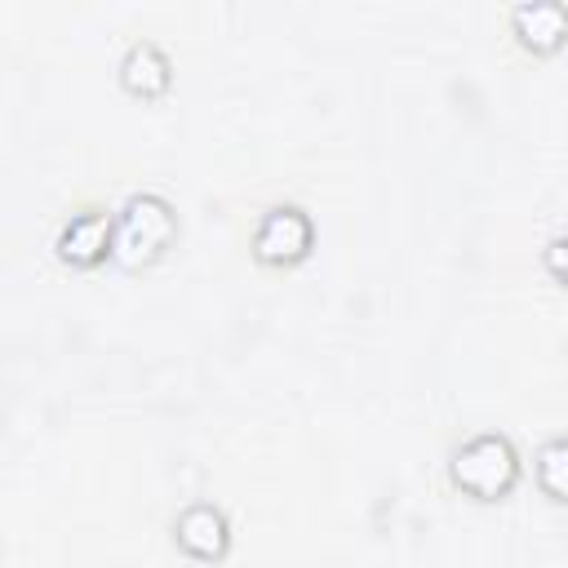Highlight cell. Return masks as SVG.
Wrapping results in <instances>:
<instances>
[{
	"instance_id": "6",
	"label": "cell",
	"mask_w": 568,
	"mask_h": 568,
	"mask_svg": "<svg viewBox=\"0 0 568 568\" xmlns=\"http://www.w3.org/2000/svg\"><path fill=\"white\" fill-rule=\"evenodd\" d=\"M510 27L532 53H555L568 36V13L559 0H524L510 9Z\"/></svg>"
},
{
	"instance_id": "4",
	"label": "cell",
	"mask_w": 568,
	"mask_h": 568,
	"mask_svg": "<svg viewBox=\"0 0 568 568\" xmlns=\"http://www.w3.org/2000/svg\"><path fill=\"white\" fill-rule=\"evenodd\" d=\"M53 248H58V257H62L67 266H80V271L106 262V257H111V213H102V209L71 213V217L62 222Z\"/></svg>"
},
{
	"instance_id": "2",
	"label": "cell",
	"mask_w": 568,
	"mask_h": 568,
	"mask_svg": "<svg viewBox=\"0 0 568 568\" xmlns=\"http://www.w3.org/2000/svg\"><path fill=\"white\" fill-rule=\"evenodd\" d=\"M448 479H453L466 497H475V501H497V497H506V493L515 488V479H519V453H515V444H510L506 435L479 430V435H470V439H462V444L453 448V457H448Z\"/></svg>"
},
{
	"instance_id": "7",
	"label": "cell",
	"mask_w": 568,
	"mask_h": 568,
	"mask_svg": "<svg viewBox=\"0 0 568 568\" xmlns=\"http://www.w3.org/2000/svg\"><path fill=\"white\" fill-rule=\"evenodd\" d=\"M120 84L133 98H160L173 84V62L164 58V49L155 40H133L120 58Z\"/></svg>"
},
{
	"instance_id": "3",
	"label": "cell",
	"mask_w": 568,
	"mask_h": 568,
	"mask_svg": "<svg viewBox=\"0 0 568 568\" xmlns=\"http://www.w3.org/2000/svg\"><path fill=\"white\" fill-rule=\"evenodd\" d=\"M315 244V222L297 204H271L253 231V257L262 266H293L311 253Z\"/></svg>"
},
{
	"instance_id": "5",
	"label": "cell",
	"mask_w": 568,
	"mask_h": 568,
	"mask_svg": "<svg viewBox=\"0 0 568 568\" xmlns=\"http://www.w3.org/2000/svg\"><path fill=\"white\" fill-rule=\"evenodd\" d=\"M173 541L191 555V559H222L231 546V524L222 515V506L213 501H191L178 510L173 519Z\"/></svg>"
},
{
	"instance_id": "1",
	"label": "cell",
	"mask_w": 568,
	"mask_h": 568,
	"mask_svg": "<svg viewBox=\"0 0 568 568\" xmlns=\"http://www.w3.org/2000/svg\"><path fill=\"white\" fill-rule=\"evenodd\" d=\"M178 240V213L155 191H133L111 217V257L124 271L151 266Z\"/></svg>"
},
{
	"instance_id": "8",
	"label": "cell",
	"mask_w": 568,
	"mask_h": 568,
	"mask_svg": "<svg viewBox=\"0 0 568 568\" xmlns=\"http://www.w3.org/2000/svg\"><path fill=\"white\" fill-rule=\"evenodd\" d=\"M559 470H564V439L550 435V439L541 444V453H537V479H541V488H546L550 501H564V479H559Z\"/></svg>"
}]
</instances>
